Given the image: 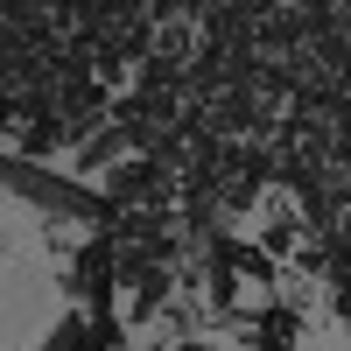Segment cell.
Listing matches in <instances>:
<instances>
[{
	"label": "cell",
	"instance_id": "1",
	"mask_svg": "<svg viewBox=\"0 0 351 351\" xmlns=\"http://www.w3.org/2000/svg\"><path fill=\"white\" fill-rule=\"evenodd\" d=\"M0 190H8L21 211H36L43 232H120V204H112L99 183H71L64 169L49 162H21V155H0Z\"/></svg>",
	"mask_w": 351,
	"mask_h": 351
},
{
	"label": "cell",
	"instance_id": "2",
	"mask_svg": "<svg viewBox=\"0 0 351 351\" xmlns=\"http://www.w3.org/2000/svg\"><path fill=\"white\" fill-rule=\"evenodd\" d=\"M218 330H232L246 351H302L309 316H295V309H288V302H274V295H260V302H239Z\"/></svg>",
	"mask_w": 351,
	"mask_h": 351
},
{
	"label": "cell",
	"instance_id": "3",
	"mask_svg": "<svg viewBox=\"0 0 351 351\" xmlns=\"http://www.w3.org/2000/svg\"><path fill=\"white\" fill-rule=\"evenodd\" d=\"M253 246L274 260V267H288V260L302 253V211L288 197H267V218H260V232H253Z\"/></svg>",
	"mask_w": 351,
	"mask_h": 351
},
{
	"label": "cell",
	"instance_id": "4",
	"mask_svg": "<svg viewBox=\"0 0 351 351\" xmlns=\"http://www.w3.org/2000/svg\"><path fill=\"white\" fill-rule=\"evenodd\" d=\"M176 351H225V344H211V337H197V344H176Z\"/></svg>",
	"mask_w": 351,
	"mask_h": 351
},
{
	"label": "cell",
	"instance_id": "5",
	"mask_svg": "<svg viewBox=\"0 0 351 351\" xmlns=\"http://www.w3.org/2000/svg\"><path fill=\"white\" fill-rule=\"evenodd\" d=\"M0 260H8V232H0Z\"/></svg>",
	"mask_w": 351,
	"mask_h": 351
}]
</instances>
